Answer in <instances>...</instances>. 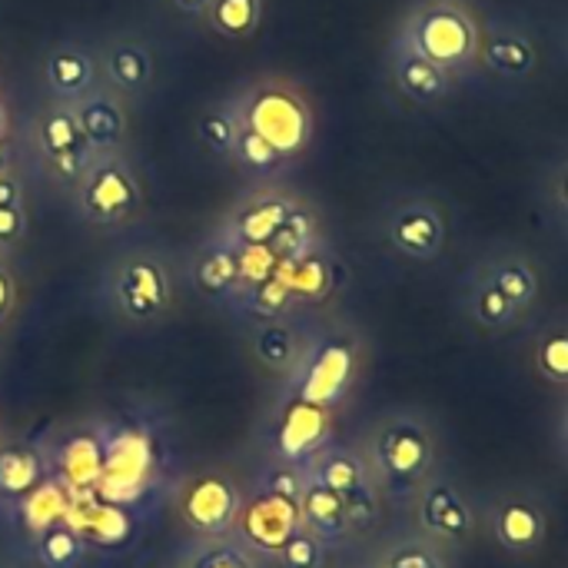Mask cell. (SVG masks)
<instances>
[{
    "mask_svg": "<svg viewBox=\"0 0 568 568\" xmlns=\"http://www.w3.org/2000/svg\"><path fill=\"white\" fill-rule=\"evenodd\" d=\"M399 40L456 77L479 60L483 30L466 3L426 0L406 17Z\"/></svg>",
    "mask_w": 568,
    "mask_h": 568,
    "instance_id": "cell-1",
    "label": "cell"
},
{
    "mask_svg": "<svg viewBox=\"0 0 568 568\" xmlns=\"http://www.w3.org/2000/svg\"><path fill=\"white\" fill-rule=\"evenodd\" d=\"M256 136H263L280 156H293L310 140V113L303 100L286 90H260L246 100L243 123Z\"/></svg>",
    "mask_w": 568,
    "mask_h": 568,
    "instance_id": "cell-2",
    "label": "cell"
},
{
    "mask_svg": "<svg viewBox=\"0 0 568 568\" xmlns=\"http://www.w3.org/2000/svg\"><path fill=\"white\" fill-rule=\"evenodd\" d=\"M80 203L93 223H120L136 213L140 186L123 163H116L113 156H103L100 163L87 166Z\"/></svg>",
    "mask_w": 568,
    "mask_h": 568,
    "instance_id": "cell-3",
    "label": "cell"
},
{
    "mask_svg": "<svg viewBox=\"0 0 568 568\" xmlns=\"http://www.w3.org/2000/svg\"><path fill=\"white\" fill-rule=\"evenodd\" d=\"M389 243L409 260H436L446 246L443 210L429 200H406L389 216Z\"/></svg>",
    "mask_w": 568,
    "mask_h": 568,
    "instance_id": "cell-4",
    "label": "cell"
},
{
    "mask_svg": "<svg viewBox=\"0 0 568 568\" xmlns=\"http://www.w3.org/2000/svg\"><path fill=\"white\" fill-rule=\"evenodd\" d=\"M376 459H379V469L393 483L416 486L433 466V439L423 426H416L409 419L393 423L376 443Z\"/></svg>",
    "mask_w": 568,
    "mask_h": 568,
    "instance_id": "cell-5",
    "label": "cell"
},
{
    "mask_svg": "<svg viewBox=\"0 0 568 568\" xmlns=\"http://www.w3.org/2000/svg\"><path fill=\"white\" fill-rule=\"evenodd\" d=\"M243 499L226 476L206 473L190 483L183 496V519L203 536H223L240 519Z\"/></svg>",
    "mask_w": 568,
    "mask_h": 568,
    "instance_id": "cell-6",
    "label": "cell"
},
{
    "mask_svg": "<svg viewBox=\"0 0 568 568\" xmlns=\"http://www.w3.org/2000/svg\"><path fill=\"white\" fill-rule=\"evenodd\" d=\"M113 293H116V303L126 316L133 320H150L156 316L166 300H170V283H166V273L156 260H146V256H136L130 260L120 273H116V283H113Z\"/></svg>",
    "mask_w": 568,
    "mask_h": 568,
    "instance_id": "cell-7",
    "label": "cell"
},
{
    "mask_svg": "<svg viewBox=\"0 0 568 568\" xmlns=\"http://www.w3.org/2000/svg\"><path fill=\"white\" fill-rule=\"evenodd\" d=\"M393 80H396L399 93L419 106H433V103L446 100L456 83V77L449 70L436 67L433 60H426L403 40H396V47H393Z\"/></svg>",
    "mask_w": 568,
    "mask_h": 568,
    "instance_id": "cell-8",
    "label": "cell"
},
{
    "mask_svg": "<svg viewBox=\"0 0 568 568\" xmlns=\"http://www.w3.org/2000/svg\"><path fill=\"white\" fill-rule=\"evenodd\" d=\"M240 516H243V532L250 536V542L253 546H260V549H283L296 532H300V509H296V503H290V499H283V496H276V493H263V496H256L250 506H246V513L240 509Z\"/></svg>",
    "mask_w": 568,
    "mask_h": 568,
    "instance_id": "cell-9",
    "label": "cell"
},
{
    "mask_svg": "<svg viewBox=\"0 0 568 568\" xmlns=\"http://www.w3.org/2000/svg\"><path fill=\"white\" fill-rule=\"evenodd\" d=\"M419 519H423L426 532H433L446 542H463L476 526L473 509L453 486H429L419 503Z\"/></svg>",
    "mask_w": 568,
    "mask_h": 568,
    "instance_id": "cell-10",
    "label": "cell"
},
{
    "mask_svg": "<svg viewBox=\"0 0 568 568\" xmlns=\"http://www.w3.org/2000/svg\"><path fill=\"white\" fill-rule=\"evenodd\" d=\"M496 539L509 552H536L546 539V513L532 499H506L496 509Z\"/></svg>",
    "mask_w": 568,
    "mask_h": 568,
    "instance_id": "cell-11",
    "label": "cell"
},
{
    "mask_svg": "<svg viewBox=\"0 0 568 568\" xmlns=\"http://www.w3.org/2000/svg\"><path fill=\"white\" fill-rule=\"evenodd\" d=\"M296 509H300V523L310 529V536L316 539H339L343 532L353 529L349 523V506L339 493L320 486V483H306L300 499H296Z\"/></svg>",
    "mask_w": 568,
    "mask_h": 568,
    "instance_id": "cell-12",
    "label": "cell"
},
{
    "mask_svg": "<svg viewBox=\"0 0 568 568\" xmlns=\"http://www.w3.org/2000/svg\"><path fill=\"white\" fill-rule=\"evenodd\" d=\"M479 60H486L489 70L503 73V77H513V80H523L536 70L539 63V50L532 43L529 33L523 30H489L479 43Z\"/></svg>",
    "mask_w": 568,
    "mask_h": 568,
    "instance_id": "cell-13",
    "label": "cell"
},
{
    "mask_svg": "<svg viewBox=\"0 0 568 568\" xmlns=\"http://www.w3.org/2000/svg\"><path fill=\"white\" fill-rule=\"evenodd\" d=\"M40 143H43V153L53 160L57 173L63 176H77L83 166H87V140L80 136V126L73 120L70 110H53L43 116L40 123Z\"/></svg>",
    "mask_w": 568,
    "mask_h": 568,
    "instance_id": "cell-14",
    "label": "cell"
},
{
    "mask_svg": "<svg viewBox=\"0 0 568 568\" xmlns=\"http://www.w3.org/2000/svg\"><path fill=\"white\" fill-rule=\"evenodd\" d=\"M73 120L80 126V136L87 140L90 150H100V153H110L123 143V133H126V123H123V113L113 100L106 97H83L80 106L73 110Z\"/></svg>",
    "mask_w": 568,
    "mask_h": 568,
    "instance_id": "cell-15",
    "label": "cell"
},
{
    "mask_svg": "<svg viewBox=\"0 0 568 568\" xmlns=\"http://www.w3.org/2000/svg\"><path fill=\"white\" fill-rule=\"evenodd\" d=\"M519 313L523 310H529L532 303H536V296H539V273H536V266L526 260V256H519V253H506V256H496L493 263H486L483 270H479Z\"/></svg>",
    "mask_w": 568,
    "mask_h": 568,
    "instance_id": "cell-16",
    "label": "cell"
},
{
    "mask_svg": "<svg viewBox=\"0 0 568 568\" xmlns=\"http://www.w3.org/2000/svg\"><path fill=\"white\" fill-rule=\"evenodd\" d=\"M349 369H353V356L346 346H323L310 366V376H306V386H303V396L306 403L313 406H329L343 389H346V379H349Z\"/></svg>",
    "mask_w": 568,
    "mask_h": 568,
    "instance_id": "cell-17",
    "label": "cell"
},
{
    "mask_svg": "<svg viewBox=\"0 0 568 568\" xmlns=\"http://www.w3.org/2000/svg\"><path fill=\"white\" fill-rule=\"evenodd\" d=\"M326 426H329V419H326V409L323 406H313L306 399H296L286 409L283 423H280V449H283V456L300 459V456L313 453L323 443Z\"/></svg>",
    "mask_w": 568,
    "mask_h": 568,
    "instance_id": "cell-18",
    "label": "cell"
},
{
    "mask_svg": "<svg viewBox=\"0 0 568 568\" xmlns=\"http://www.w3.org/2000/svg\"><path fill=\"white\" fill-rule=\"evenodd\" d=\"M93 60L80 47H57L47 57V83L57 97H83L93 87Z\"/></svg>",
    "mask_w": 568,
    "mask_h": 568,
    "instance_id": "cell-19",
    "label": "cell"
},
{
    "mask_svg": "<svg viewBox=\"0 0 568 568\" xmlns=\"http://www.w3.org/2000/svg\"><path fill=\"white\" fill-rule=\"evenodd\" d=\"M293 203H286L283 196H266L250 203L240 216H236V236L240 243H270L280 226L286 223Z\"/></svg>",
    "mask_w": 568,
    "mask_h": 568,
    "instance_id": "cell-20",
    "label": "cell"
},
{
    "mask_svg": "<svg viewBox=\"0 0 568 568\" xmlns=\"http://www.w3.org/2000/svg\"><path fill=\"white\" fill-rule=\"evenodd\" d=\"M313 483L339 493L343 499L369 489L366 486V466L353 453H326V456H320L316 466H313Z\"/></svg>",
    "mask_w": 568,
    "mask_h": 568,
    "instance_id": "cell-21",
    "label": "cell"
},
{
    "mask_svg": "<svg viewBox=\"0 0 568 568\" xmlns=\"http://www.w3.org/2000/svg\"><path fill=\"white\" fill-rule=\"evenodd\" d=\"M40 486V456L27 446H10L0 453V496L23 499Z\"/></svg>",
    "mask_w": 568,
    "mask_h": 568,
    "instance_id": "cell-22",
    "label": "cell"
},
{
    "mask_svg": "<svg viewBox=\"0 0 568 568\" xmlns=\"http://www.w3.org/2000/svg\"><path fill=\"white\" fill-rule=\"evenodd\" d=\"M106 73L120 90L140 93L153 77V60L143 43H116L106 53Z\"/></svg>",
    "mask_w": 568,
    "mask_h": 568,
    "instance_id": "cell-23",
    "label": "cell"
},
{
    "mask_svg": "<svg viewBox=\"0 0 568 568\" xmlns=\"http://www.w3.org/2000/svg\"><path fill=\"white\" fill-rule=\"evenodd\" d=\"M37 556L47 568H77L83 559V539L67 523H57L37 536Z\"/></svg>",
    "mask_w": 568,
    "mask_h": 568,
    "instance_id": "cell-24",
    "label": "cell"
},
{
    "mask_svg": "<svg viewBox=\"0 0 568 568\" xmlns=\"http://www.w3.org/2000/svg\"><path fill=\"white\" fill-rule=\"evenodd\" d=\"M206 13L223 37H250L263 17V0H213Z\"/></svg>",
    "mask_w": 568,
    "mask_h": 568,
    "instance_id": "cell-25",
    "label": "cell"
},
{
    "mask_svg": "<svg viewBox=\"0 0 568 568\" xmlns=\"http://www.w3.org/2000/svg\"><path fill=\"white\" fill-rule=\"evenodd\" d=\"M23 516H27V526L40 536L43 529L63 523L67 516V493L63 486L57 483H40L33 493L23 496Z\"/></svg>",
    "mask_w": 568,
    "mask_h": 568,
    "instance_id": "cell-26",
    "label": "cell"
},
{
    "mask_svg": "<svg viewBox=\"0 0 568 568\" xmlns=\"http://www.w3.org/2000/svg\"><path fill=\"white\" fill-rule=\"evenodd\" d=\"M469 303H473V316H476V323L479 326H486V329H503V326H509V323H516V316H519V310L479 273L476 276V283H473V296H469Z\"/></svg>",
    "mask_w": 568,
    "mask_h": 568,
    "instance_id": "cell-27",
    "label": "cell"
},
{
    "mask_svg": "<svg viewBox=\"0 0 568 568\" xmlns=\"http://www.w3.org/2000/svg\"><path fill=\"white\" fill-rule=\"evenodd\" d=\"M310 243H313V220H310V213L293 206L286 223L266 246L276 253V260H303L310 253Z\"/></svg>",
    "mask_w": 568,
    "mask_h": 568,
    "instance_id": "cell-28",
    "label": "cell"
},
{
    "mask_svg": "<svg viewBox=\"0 0 568 568\" xmlns=\"http://www.w3.org/2000/svg\"><path fill=\"white\" fill-rule=\"evenodd\" d=\"M196 283L206 290V293H226L240 283V273H236V250L230 246H220V250H210L200 266H196Z\"/></svg>",
    "mask_w": 568,
    "mask_h": 568,
    "instance_id": "cell-29",
    "label": "cell"
},
{
    "mask_svg": "<svg viewBox=\"0 0 568 568\" xmlns=\"http://www.w3.org/2000/svg\"><path fill=\"white\" fill-rule=\"evenodd\" d=\"M536 366H539L542 379H549L556 386H568V326H556L539 339Z\"/></svg>",
    "mask_w": 568,
    "mask_h": 568,
    "instance_id": "cell-30",
    "label": "cell"
},
{
    "mask_svg": "<svg viewBox=\"0 0 568 568\" xmlns=\"http://www.w3.org/2000/svg\"><path fill=\"white\" fill-rule=\"evenodd\" d=\"M276 253L266 246V243H240L236 250V273H240V283H246L250 290L263 286L266 280L276 276Z\"/></svg>",
    "mask_w": 568,
    "mask_h": 568,
    "instance_id": "cell-31",
    "label": "cell"
},
{
    "mask_svg": "<svg viewBox=\"0 0 568 568\" xmlns=\"http://www.w3.org/2000/svg\"><path fill=\"white\" fill-rule=\"evenodd\" d=\"M240 130H243L240 120H233L230 113H220V110L203 113L200 123H196L200 140H203L210 150H216V153H233V150H236V140H240Z\"/></svg>",
    "mask_w": 568,
    "mask_h": 568,
    "instance_id": "cell-32",
    "label": "cell"
},
{
    "mask_svg": "<svg viewBox=\"0 0 568 568\" xmlns=\"http://www.w3.org/2000/svg\"><path fill=\"white\" fill-rule=\"evenodd\" d=\"M256 353H260V359H263L266 366L286 369V366L293 363V356H296V346H293V336H290L286 329L273 326V329H263V333H260Z\"/></svg>",
    "mask_w": 568,
    "mask_h": 568,
    "instance_id": "cell-33",
    "label": "cell"
},
{
    "mask_svg": "<svg viewBox=\"0 0 568 568\" xmlns=\"http://www.w3.org/2000/svg\"><path fill=\"white\" fill-rule=\"evenodd\" d=\"M283 568H320L323 566V542L310 532H296L283 549H280Z\"/></svg>",
    "mask_w": 568,
    "mask_h": 568,
    "instance_id": "cell-34",
    "label": "cell"
},
{
    "mask_svg": "<svg viewBox=\"0 0 568 568\" xmlns=\"http://www.w3.org/2000/svg\"><path fill=\"white\" fill-rule=\"evenodd\" d=\"M233 153H240V160L246 163V166H253V170H270V166H276L283 156L263 140V136H256L253 130H240V140H236V150Z\"/></svg>",
    "mask_w": 568,
    "mask_h": 568,
    "instance_id": "cell-35",
    "label": "cell"
},
{
    "mask_svg": "<svg viewBox=\"0 0 568 568\" xmlns=\"http://www.w3.org/2000/svg\"><path fill=\"white\" fill-rule=\"evenodd\" d=\"M250 293H253V310H256V313H263V316H276V313H283V310L290 306V300H293V290L286 286V280H283V276H273V280H266L263 286L250 290Z\"/></svg>",
    "mask_w": 568,
    "mask_h": 568,
    "instance_id": "cell-36",
    "label": "cell"
},
{
    "mask_svg": "<svg viewBox=\"0 0 568 568\" xmlns=\"http://www.w3.org/2000/svg\"><path fill=\"white\" fill-rule=\"evenodd\" d=\"M383 568H446L443 559L429 549V546H419V542H406V546H396Z\"/></svg>",
    "mask_w": 568,
    "mask_h": 568,
    "instance_id": "cell-37",
    "label": "cell"
},
{
    "mask_svg": "<svg viewBox=\"0 0 568 568\" xmlns=\"http://www.w3.org/2000/svg\"><path fill=\"white\" fill-rule=\"evenodd\" d=\"M186 568H253V562L246 559V552H240V549H233V546H206V549H200Z\"/></svg>",
    "mask_w": 568,
    "mask_h": 568,
    "instance_id": "cell-38",
    "label": "cell"
},
{
    "mask_svg": "<svg viewBox=\"0 0 568 568\" xmlns=\"http://www.w3.org/2000/svg\"><path fill=\"white\" fill-rule=\"evenodd\" d=\"M546 193H549V203L568 216V153L559 156L552 166H549V176H546Z\"/></svg>",
    "mask_w": 568,
    "mask_h": 568,
    "instance_id": "cell-39",
    "label": "cell"
},
{
    "mask_svg": "<svg viewBox=\"0 0 568 568\" xmlns=\"http://www.w3.org/2000/svg\"><path fill=\"white\" fill-rule=\"evenodd\" d=\"M303 486H306V483L300 479V473H296L293 466L273 469V476H270V493H276V496H283V499H290V503L300 499Z\"/></svg>",
    "mask_w": 568,
    "mask_h": 568,
    "instance_id": "cell-40",
    "label": "cell"
},
{
    "mask_svg": "<svg viewBox=\"0 0 568 568\" xmlns=\"http://www.w3.org/2000/svg\"><path fill=\"white\" fill-rule=\"evenodd\" d=\"M23 236V210L20 206H0V246H10Z\"/></svg>",
    "mask_w": 568,
    "mask_h": 568,
    "instance_id": "cell-41",
    "label": "cell"
},
{
    "mask_svg": "<svg viewBox=\"0 0 568 568\" xmlns=\"http://www.w3.org/2000/svg\"><path fill=\"white\" fill-rule=\"evenodd\" d=\"M10 310H13V280H10V273L0 266V323L10 316Z\"/></svg>",
    "mask_w": 568,
    "mask_h": 568,
    "instance_id": "cell-42",
    "label": "cell"
},
{
    "mask_svg": "<svg viewBox=\"0 0 568 568\" xmlns=\"http://www.w3.org/2000/svg\"><path fill=\"white\" fill-rule=\"evenodd\" d=\"M0 206H20V183L0 173Z\"/></svg>",
    "mask_w": 568,
    "mask_h": 568,
    "instance_id": "cell-43",
    "label": "cell"
},
{
    "mask_svg": "<svg viewBox=\"0 0 568 568\" xmlns=\"http://www.w3.org/2000/svg\"><path fill=\"white\" fill-rule=\"evenodd\" d=\"M183 13H206L213 0H173Z\"/></svg>",
    "mask_w": 568,
    "mask_h": 568,
    "instance_id": "cell-44",
    "label": "cell"
},
{
    "mask_svg": "<svg viewBox=\"0 0 568 568\" xmlns=\"http://www.w3.org/2000/svg\"><path fill=\"white\" fill-rule=\"evenodd\" d=\"M7 163H10V146H7V143L0 140V173L7 170Z\"/></svg>",
    "mask_w": 568,
    "mask_h": 568,
    "instance_id": "cell-45",
    "label": "cell"
},
{
    "mask_svg": "<svg viewBox=\"0 0 568 568\" xmlns=\"http://www.w3.org/2000/svg\"><path fill=\"white\" fill-rule=\"evenodd\" d=\"M566 436H568V423H566Z\"/></svg>",
    "mask_w": 568,
    "mask_h": 568,
    "instance_id": "cell-46",
    "label": "cell"
}]
</instances>
